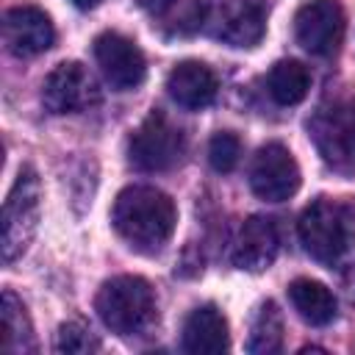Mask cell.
<instances>
[{"instance_id": "obj_14", "label": "cell", "mask_w": 355, "mask_h": 355, "mask_svg": "<svg viewBox=\"0 0 355 355\" xmlns=\"http://www.w3.org/2000/svg\"><path fill=\"white\" fill-rule=\"evenodd\" d=\"M219 83L208 64L202 61H180L172 67L166 78V94L186 111H202L216 100Z\"/></svg>"}, {"instance_id": "obj_1", "label": "cell", "mask_w": 355, "mask_h": 355, "mask_svg": "<svg viewBox=\"0 0 355 355\" xmlns=\"http://www.w3.org/2000/svg\"><path fill=\"white\" fill-rule=\"evenodd\" d=\"M175 202L155 186H128L111 208L114 230L141 252H158L175 230Z\"/></svg>"}, {"instance_id": "obj_21", "label": "cell", "mask_w": 355, "mask_h": 355, "mask_svg": "<svg viewBox=\"0 0 355 355\" xmlns=\"http://www.w3.org/2000/svg\"><path fill=\"white\" fill-rule=\"evenodd\" d=\"M241 158V139L230 130H219L211 136L208 141V164L214 166V172H233L236 164Z\"/></svg>"}, {"instance_id": "obj_5", "label": "cell", "mask_w": 355, "mask_h": 355, "mask_svg": "<svg viewBox=\"0 0 355 355\" xmlns=\"http://www.w3.org/2000/svg\"><path fill=\"white\" fill-rule=\"evenodd\" d=\"M42 208V180L33 166H22L3 202V263H14L31 244Z\"/></svg>"}, {"instance_id": "obj_19", "label": "cell", "mask_w": 355, "mask_h": 355, "mask_svg": "<svg viewBox=\"0 0 355 355\" xmlns=\"http://www.w3.org/2000/svg\"><path fill=\"white\" fill-rule=\"evenodd\" d=\"M283 349V316L272 300L261 302L247 338V352L252 355H275Z\"/></svg>"}, {"instance_id": "obj_18", "label": "cell", "mask_w": 355, "mask_h": 355, "mask_svg": "<svg viewBox=\"0 0 355 355\" xmlns=\"http://www.w3.org/2000/svg\"><path fill=\"white\" fill-rule=\"evenodd\" d=\"M266 89L277 105H297L308 97L311 89V72L305 64L294 58L277 61L266 75Z\"/></svg>"}, {"instance_id": "obj_12", "label": "cell", "mask_w": 355, "mask_h": 355, "mask_svg": "<svg viewBox=\"0 0 355 355\" xmlns=\"http://www.w3.org/2000/svg\"><path fill=\"white\" fill-rule=\"evenodd\" d=\"M6 50L17 58H33L53 47L55 28L39 6H14L3 17Z\"/></svg>"}, {"instance_id": "obj_7", "label": "cell", "mask_w": 355, "mask_h": 355, "mask_svg": "<svg viewBox=\"0 0 355 355\" xmlns=\"http://www.w3.org/2000/svg\"><path fill=\"white\" fill-rule=\"evenodd\" d=\"M308 130L316 141V150L333 169H355V105L319 108L313 119H308Z\"/></svg>"}, {"instance_id": "obj_2", "label": "cell", "mask_w": 355, "mask_h": 355, "mask_svg": "<svg viewBox=\"0 0 355 355\" xmlns=\"http://www.w3.org/2000/svg\"><path fill=\"white\" fill-rule=\"evenodd\" d=\"M94 311L100 322L116 336H141L158 319L155 294L150 283L136 275L105 280L94 297Z\"/></svg>"}, {"instance_id": "obj_11", "label": "cell", "mask_w": 355, "mask_h": 355, "mask_svg": "<svg viewBox=\"0 0 355 355\" xmlns=\"http://www.w3.org/2000/svg\"><path fill=\"white\" fill-rule=\"evenodd\" d=\"M100 100L94 75L80 61L58 64L42 86V103L50 114H78Z\"/></svg>"}, {"instance_id": "obj_22", "label": "cell", "mask_w": 355, "mask_h": 355, "mask_svg": "<svg viewBox=\"0 0 355 355\" xmlns=\"http://www.w3.org/2000/svg\"><path fill=\"white\" fill-rule=\"evenodd\" d=\"M178 0H139V6L150 14V17H166L175 8Z\"/></svg>"}, {"instance_id": "obj_13", "label": "cell", "mask_w": 355, "mask_h": 355, "mask_svg": "<svg viewBox=\"0 0 355 355\" xmlns=\"http://www.w3.org/2000/svg\"><path fill=\"white\" fill-rule=\"evenodd\" d=\"M280 252V227L272 216H263V214H255L250 216L236 241H233V266L244 269V272H263L275 263Z\"/></svg>"}, {"instance_id": "obj_17", "label": "cell", "mask_w": 355, "mask_h": 355, "mask_svg": "<svg viewBox=\"0 0 355 355\" xmlns=\"http://www.w3.org/2000/svg\"><path fill=\"white\" fill-rule=\"evenodd\" d=\"M3 336H0V349L6 355H25L36 349V338H33V324L31 316L22 305V300L6 288L3 291Z\"/></svg>"}, {"instance_id": "obj_6", "label": "cell", "mask_w": 355, "mask_h": 355, "mask_svg": "<svg viewBox=\"0 0 355 355\" xmlns=\"http://www.w3.org/2000/svg\"><path fill=\"white\" fill-rule=\"evenodd\" d=\"M183 133L164 111H150L128 141V161L139 172H166L183 155Z\"/></svg>"}, {"instance_id": "obj_3", "label": "cell", "mask_w": 355, "mask_h": 355, "mask_svg": "<svg viewBox=\"0 0 355 355\" xmlns=\"http://www.w3.org/2000/svg\"><path fill=\"white\" fill-rule=\"evenodd\" d=\"M297 233L302 250L313 261L324 266H338L352 247V208L319 197L300 214Z\"/></svg>"}, {"instance_id": "obj_16", "label": "cell", "mask_w": 355, "mask_h": 355, "mask_svg": "<svg viewBox=\"0 0 355 355\" xmlns=\"http://www.w3.org/2000/svg\"><path fill=\"white\" fill-rule=\"evenodd\" d=\"M288 300H291L294 311L300 313V319H305L313 327H324L336 319V297L319 280L297 277L288 286Z\"/></svg>"}, {"instance_id": "obj_10", "label": "cell", "mask_w": 355, "mask_h": 355, "mask_svg": "<svg viewBox=\"0 0 355 355\" xmlns=\"http://www.w3.org/2000/svg\"><path fill=\"white\" fill-rule=\"evenodd\" d=\"M94 61L105 78V83L116 92H130L141 86L147 75V61L139 44L116 31H105L94 39Z\"/></svg>"}, {"instance_id": "obj_8", "label": "cell", "mask_w": 355, "mask_h": 355, "mask_svg": "<svg viewBox=\"0 0 355 355\" xmlns=\"http://www.w3.org/2000/svg\"><path fill=\"white\" fill-rule=\"evenodd\" d=\"M344 28L341 0H308L294 17V36L311 55H333L344 39Z\"/></svg>"}, {"instance_id": "obj_9", "label": "cell", "mask_w": 355, "mask_h": 355, "mask_svg": "<svg viewBox=\"0 0 355 355\" xmlns=\"http://www.w3.org/2000/svg\"><path fill=\"white\" fill-rule=\"evenodd\" d=\"M250 189L266 202H283L300 189V166L280 141L263 144L250 166Z\"/></svg>"}, {"instance_id": "obj_23", "label": "cell", "mask_w": 355, "mask_h": 355, "mask_svg": "<svg viewBox=\"0 0 355 355\" xmlns=\"http://www.w3.org/2000/svg\"><path fill=\"white\" fill-rule=\"evenodd\" d=\"M72 3H75L78 8H94V6L100 3V0H72Z\"/></svg>"}, {"instance_id": "obj_15", "label": "cell", "mask_w": 355, "mask_h": 355, "mask_svg": "<svg viewBox=\"0 0 355 355\" xmlns=\"http://www.w3.org/2000/svg\"><path fill=\"white\" fill-rule=\"evenodd\" d=\"M180 347L189 355H219V352H225L230 347V336H227V319L222 316V311L211 302L194 308L183 322Z\"/></svg>"}, {"instance_id": "obj_20", "label": "cell", "mask_w": 355, "mask_h": 355, "mask_svg": "<svg viewBox=\"0 0 355 355\" xmlns=\"http://www.w3.org/2000/svg\"><path fill=\"white\" fill-rule=\"evenodd\" d=\"M100 341L97 336L78 319L64 322L55 333V352H67V355H86V352H97Z\"/></svg>"}, {"instance_id": "obj_4", "label": "cell", "mask_w": 355, "mask_h": 355, "mask_svg": "<svg viewBox=\"0 0 355 355\" xmlns=\"http://www.w3.org/2000/svg\"><path fill=\"white\" fill-rule=\"evenodd\" d=\"M197 28L230 47H252L266 31L263 0H197Z\"/></svg>"}]
</instances>
